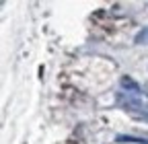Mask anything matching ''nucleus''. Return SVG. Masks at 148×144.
<instances>
[{
    "label": "nucleus",
    "mask_w": 148,
    "mask_h": 144,
    "mask_svg": "<svg viewBox=\"0 0 148 144\" xmlns=\"http://www.w3.org/2000/svg\"><path fill=\"white\" fill-rule=\"evenodd\" d=\"M136 43H138V45H148V27L142 29V31L136 35Z\"/></svg>",
    "instance_id": "nucleus-2"
},
{
    "label": "nucleus",
    "mask_w": 148,
    "mask_h": 144,
    "mask_svg": "<svg viewBox=\"0 0 148 144\" xmlns=\"http://www.w3.org/2000/svg\"><path fill=\"white\" fill-rule=\"evenodd\" d=\"M117 101L130 115H134V119L148 121V95L132 78H121V91L117 95Z\"/></svg>",
    "instance_id": "nucleus-1"
}]
</instances>
